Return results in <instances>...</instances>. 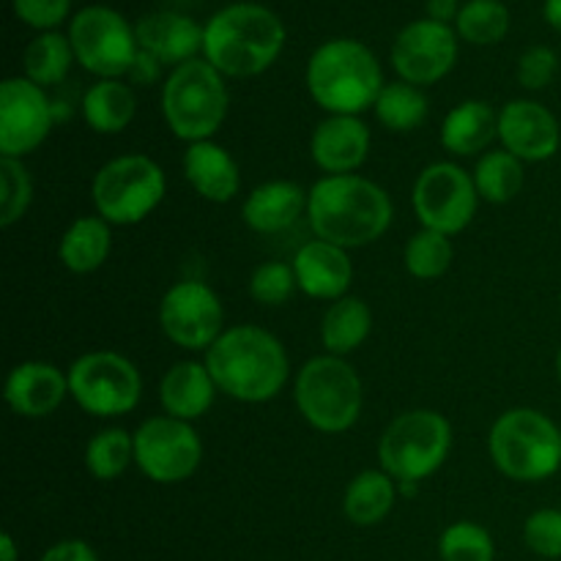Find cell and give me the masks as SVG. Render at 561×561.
<instances>
[{
  "label": "cell",
  "instance_id": "6da1fadb",
  "mask_svg": "<svg viewBox=\"0 0 561 561\" xmlns=\"http://www.w3.org/2000/svg\"><path fill=\"white\" fill-rule=\"evenodd\" d=\"M307 219L321 241L356 250L381 239L392 225V201L362 175H327L307 195Z\"/></svg>",
  "mask_w": 561,
  "mask_h": 561
},
{
  "label": "cell",
  "instance_id": "7a4b0ae2",
  "mask_svg": "<svg viewBox=\"0 0 561 561\" xmlns=\"http://www.w3.org/2000/svg\"><path fill=\"white\" fill-rule=\"evenodd\" d=\"M206 367L219 392L241 403H266L288 381V354L272 332L261 327H233L206 351Z\"/></svg>",
  "mask_w": 561,
  "mask_h": 561
},
{
  "label": "cell",
  "instance_id": "3957f363",
  "mask_svg": "<svg viewBox=\"0 0 561 561\" xmlns=\"http://www.w3.org/2000/svg\"><path fill=\"white\" fill-rule=\"evenodd\" d=\"M285 47V25L261 3L219 9L203 27L206 60L228 77H255L277 60Z\"/></svg>",
  "mask_w": 561,
  "mask_h": 561
},
{
  "label": "cell",
  "instance_id": "277c9868",
  "mask_svg": "<svg viewBox=\"0 0 561 561\" xmlns=\"http://www.w3.org/2000/svg\"><path fill=\"white\" fill-rule=\"evenodd\" d=\"M383 88L376 55L356 38H332L307 64V91L332 115H359Z\"/></svg>",
  "mask_w": 561,
  "mask_h": 561
},
{
  "label": "cell",
  "instance_id": "5b68a950",
  "mask_svg": "<svg viewBox=\"0 0 561 561\" xmlns=\"http://www.w3.org/2000/svg\"><path fill=\"white\" fill-rule=\"evenodd\" d=\"M491 458L515 482H542L561 469V427L542 411L513 409L491 427Z\"/></svg>",
  "mask_w": 561,
  "mask_h": 561
},
{
  "label": "cell",
  "instance_id": "8992f818",
  "mask_svg": "<svg viewBox=\"0 0 561 561\" xmlns=\"http://www.w3.org/2000/svg\"><path fill=\"white\" fill-rule=\"evenodd\" d=\"M228 88L208 60H186L175 66L162 88V113L175 137L203 142L222 126L228 115Z\"/></svg>",
  "mask_w": 561,
  "mask_h": 561
},
{
  "label": "cell",
  "instance_id": "52a82bcc",
  "mask_svg": "<svg viewBox=\"0 0 561 561\" xmlns=\"http://www.w3.org/2000/svg\"><path fill=\"white\" fill-rule=\"evenodd\" d=\"M296 405L321 433H345L362 414V381L343 356H316L296 376Z\"/></svg>",
  "mask_w": 561,
  "mask_h": 561
},
{
  "label": "cell",
  "instance_id": "ba28073f",
  "mask_svg": "<svg viewBox=\"0 0 561 561\" xmlns=\"http://www.w3.org/2000/svg\"><path fill=\"white\" fill-rule=\"evenodd\" d=\"M453 447V425L438 411H405L389 422L378 444L381 469L394 482H420L442 469Z\"/></svg>",
  "mask_w": 561,
  "mask_h": 561
},
{
  "label": "cell",
  "instance_id": "9c48e42d",
  "mask_svg": "<svg viewBox=\"0 0 561 561\" xmlns=\"http://www.w3.org/2000/svg\"><path fill=\"white\" fill-rule=\"evenodd\" d=\"M168 181L162 168L142 153H124L102 164L93 179V206L110 225H137L162 203Z\"/></svg>",
  "mask_w": 561,
  "mask_h": 561
},
{
  "label": "cell",
  "instance_id": "30bf717a",
  "mask_svg": "<svg viewBox=\"0 0 561 561\" xmlns=\"http://www.w3.org/2000/svg\"><path fill=\"white\" fill-rule=\"evenodd\" d=\"M69 394L85 414L110 420L137 409L142 378L126 356L115 351H91L69 367Z\"/></svg>",
  "mask_w": 561,
  "mask_h": 561
},
{
  "label": "cell",
  "instance_id": "8fae6325",
  "mask_svg": "<svg viewBox=\"0 0 561 561\" xmlns=\"http://www.w3.org/2000/svg\"><path fill=\"white\" fill-rule=\"evenodd\" d=\"M69 42L77 64L102 80H118L121 75H129L131 64L140 53V44H137L129 22L107 5L82 9L71 20Z\"/></svg>",
  "mask_w": 561,
  "mask_h": 561
},
{
  "label": "cell",
  "instance_id": "7c38bea8",
  "mask_svg": "<svg viewBox=\"0 0 561 561\" xmlns=\"http://www.w3.org/2000/svg\"><path fill=\"white\" fill-rule=\"evenodd\" d=\"M203 458L195 427L173 416H153L135 431V463L148 480L175 485L190 480Z\"/></svg>",
  "mask_w": 561,
  "mask_h": 561
},
{
  "label": "cell",
  "instance_id": "4fadbf2b",
  "mask_svg": "<svg viewBox=\"0 0 561 561\" xmlns=\"http://www.w3.org/2000/svg\"><path fill=\"white\" fill-rule=\"evenodd\" d=\"M480 192L474 175L453 162H436L420 173L414 184V211L427 230L455 236L469 228L477 214Z\"/></svg>",
  "mask_w": 561,
  "mask_h": 561
},
{
  "label": "cell",
  "instance_id": "5bb4252c",
  "mask_svg": "<svg viewBox=\"0 0 561 561\" xmlns=\"http://www.w3.org/2000/svg\"><path fill=\"white\" fill-rule=\"evenodd\" d=\"M222 301L197 279L175 283L159 305V323L170 343L186 351H208L222 334Z\"/></svg>",
  "mask_w": 561,
  "mask_h": 561
},
{
  "label": "cell",
  "instance_id": "9a60e30c",
  "mask_svg": "<svg viewBox=\"0 0 561 561\" xmlns=\"http://www.w3.org/2000/svg\"><path fill=\"white\" fill-rule=\"evenodd\" d=\"M55 124L53 102L27 77H9L0 85V153L22 159L33 153Z\"/></svg>",
  "mask_w": 561,
  "mask_h": 561
},
{
  "label": "cell",
  "instance_id": "2e32d148",
  "mask_svg": "<svg viewBox=\"0 0 561 561\" xmlns=\"http://www.w3.org/2000/svg\"><path fill=\"white\" fill-rule=\"evenodd\" d=\"M458 58V33L436 20H416L398 33L392 44V66L400 80L431 85L449 75Z\"/></svg>",
  "mask_w": 561,
  "mask_h": 561
},
{
  "label": "cell",
  "instance_id": "e0dca14e",
  "mask_svg": "<svg viewBox=\"0 0 561 561\" xmlns=\"http://www.w3.org/2000/svg\"><path fill=\"white\" fill-rule=\"evenodd\" d=\"M499 137L504 151L520 162H546L561 146V129L557 115L540 102L515 99L499 115Z\"/></svg>",
  "mask_w": 561,
  "mask_h": 561
},
{
  "label": "cell",
  "instance_id": "ac0fdd59",
  "mask_svg": "<svg viewBox=\"0 0 561 561\" xmlns=\"http://www.w3.org/2000/svg\"><path fill=\"white\" fill-rule=\"evenodd\" d=\"M69 392V376L49 362H22L5 378V403L25 420L55 414Z\"/></svg>",
  "mask_w": 561,
  "mask_h": 561
},
{
  "label": "cell",
  "instance_id": "d6986e66",
  "mask_svg": "<svg viewBox=\"0 0 561 561\" xmlns=\"http://www.w3.org/2000/svg\"><path fill=\"white\" fill-rule=\"evenodd\" d=\"M312 159L329 175H351L370 151V129L359 115H329L316 126L310 140Z\"/></svg>",
  "mask_w": 561,
  "mask_h": 561
},
{
  "label": "cell",
  "instance_id": "ffe728a7",
  "mask_svg": "<svg viewBox=\"0 0 561 561\" xmlns=\"http://www.w3.org/2000/svg\"><path fill=\"white\" fill-rule=\"evenodd\" d=\"M296 283L312 299H343L354 279V266L343 247L329 241H307L294 257Z\"/></svg>",
  "mask_w": 561,
  "mask_h": 561
},
{
  "label": "cell",
  "instance_id": "44dd1931",
  "mask_svg": "<svg viewBox=\"0 0 561 561\" xmlns=\"http://www.w3.org/2000/svg\"><path fill=\"white\" fill-rule=\"evenodd\" d=\"M135 36L140 49L151 53L159 64L181 66L203 49V27L192 16L175 11L146 14L135 25Z\"/></svg>",
  "mask_w": 561,
  "mask_h": 561
},
{
  "label": "cell",
  "instance_id": "7402d4cb",
  "mask_svg": "<svg viewBox=\"0 0 561 561\" xmlns=\"http://www.w3.org/2000/svg\"><path fill=\"white\" fill-rule=\"evenodd\" d=\"M184 175L192 184V190L211 203H230L239 195V164L222 146L211 140L192 142L186 148Z\"/></svg>",
  "mask_w": 561,
  "mask_h": 561
},
{
  "label": "cell",
  "instance_id": "603a6c76",
  "mask_svg": "<svg viewBox=\"0 0 561 561\" xmlns=\"http://www.w3.org/2000/svg\"><path fill=\"white\" fill-rule=\"evenodd\" d=\"M214 394H217V383L201 362H179L164 373L162 383H159L162 409L173 420H201L211 409Z\"/></svg>",
  "mask_w": 561,
  "mask_h": 561
},
{
  "label": "cell",
  "instance_id": "cb8c5ba5",
  "mask_svg": "<svg viewBox=\"0 0 561 561\" xmlns=\"http://www.w3.org/2000/svg\"><path fill=\"white\" fill-rule=\"evenodd\" d=\"M307 192L294 181H268L244 201L241 217L255 233H279L305 214Z\"/></svg>",
  "mask_w": 561,
  "mask_h": 561
},
{
  "label": "cell",
  "instance_id": "d4e9b609",
  "mask_svg": "<svg viewBox=\"0 0 561 561\" xmlns=\"http://www.w3.org/2000/svg\"><path fill=\"white\" fill-rule=\"evenodd\" d=\"M499 135V118L488 102L458 104L447 113L442 124V142L455 157H474L482 148L491 146L493 137Z\"/></svg>",
  "mask_w": 561,
  "mask_h": 561
},
{
  "label": "cell",
  "instance_id": "484cf974",
  "mask_svg": "<svg viewBox=\"0 0 561 561\" xmlns=\"http://www.w3.org/2000/svg\"><path fill=\"white\" fill-rule=\"evenodd\" d=\"M137 110L135 91L121 80H99L82 96V118L96 135H118Z\"/></svg>",
  "mask_w": 561,
  "mask_h": 561
},
{
  "label": "cell",
  "instance_id": "4316f807",
  "mask_svg": "<svg viewBox=\"0 0 561 561\" xmlns=\"http://www.w3.org/2000/svg\"><path fill=\"white\" fill-rule=\"evenodd\" d=\"M110 247H113L110 222H104L102 217H80L60 239L58 257L69 272L91 274L107 261Z\"/></svg>",
  "mask_w": 561,
  "mask_h": 561
},
{
  "label": "cell",
  "instance_id": "83f0119b",
  "mask_svg": "<svg viewBox=\"0 0 561 561\" xmlns=\"http://www.w3.org/2000/svg\"><path fill=\"white\" fill-rule=\"evenodd\" d=\"M394 499V480L387 471H362L345 488L343 513L354 526H376L392 513Z\"/></svg>",
  "mask_w": 561,
  "mask_h": 561
},
{
  "label": "cell",
  "instance_id": "f1b7e54d",
  "mask_svg": "<svg viewBox=\"0 0 561 561\" xmlns=\"http://www.w3.org/2000/svg\"><path fill=\"white\" fill-rule=\"evenodd\" d=\"M373 329V312L356 296H343L327 310L321 323V343L332 356H345L359 348Z\"/></svg>",
  "mask_w": 561,
  "mask_h": 561
},
{
  "label": "cell",
  "instance_id": "f546056e",
  "mask_svg": "<svg viewBox=\"0 0 561 561\" xmlns=\"http://www.w3.org/2000/svg\"><path fill=\"white\" fill-rule=\"evenodd\" d=\"M373 107H376L378 121H381L389 131H400V135L420 129L427 118L425 93L403 80L383 85Z\"/></svg>",
  "mask_w": 561,
  "mask_h": 561
},
{
  "label": "cell",
  "instance_id": "4dcf8cb0",
  "mask_svg": "<svg viewBox=\"0 0 561 561\" xmlns=\"http://www.w3.org/2000/svg\"><path fill=\"white\" fill-rule=\"evenodd\" d=\"M71 60H75V49H71V42L60 33L47 31L38 33L25 49V75L27 80L36 82V85H58L71 69Z\"/></svg>",
  "mask_w": 561,
  "mask_h": 561
},
{
  "label": "cell",
  "instance_id": "1f68e13d",
  "mask_svg": "<svg viewBox=\"0 0 561 561\" xmlns=\"http://www.w3.org/2000/svg\"><path fill=\"white\" fill-rule=\"evenodd\" d=\"M524 162L510 151H488L477 162L474 184L482 201L488 203H510L524 190Z\"/></svg>",
  "mask_w": 561,
  "mask_h": 561
},
{
  "label": "cell",
  "instance_id": "d6a6232c",
  "mask_svg": "<svg viewBox=\"0 0 561 561\" xmlns=\"http://www.w3.org/2000/svg\"><path fill=\"white\" fill-rule=\"evenodd\" d=\"M135 460V436L124 427H107L99 431L85 447V466L96 480H118L129 463Z\"/></svg>",
  "mask_w": 561,
  "mask_h": 561
},
{
  "label": "cell",
  "instance_id": "836d02e7",
  "mask_svg": "<svg viewBox=\"0 0 561 561\" xmlns=\"http://www.w3.org/2000/svg\"><path fill=\"white\" fill-rule=\"evenodd\" d=\"M510 11L502 0H469L460 5L455 33L469 44H496L507 36Z\"/></svg>",
  "mask_w": 561,
  "mask_h": 561
},
{
  "label": "cell",
  "instance_id": "e575fe53",
  "mask_svg": "<svg viewBox=\"0 0 561 561\" xmlns=\"http://www.w3.org/2000/svg\"><path fill=\"white\" fill-rule=\"evenodd\" d=\"M453 241L436 230H420L405 244V268L416 279H438L453 263Z\"/></svg>",
  "mask_w": 561,
  "mask_h": 561
},
{
  "label": "cell",
  "instance_id": "d590c367",
  "mask_svg": "<svg viewBox=\"0 0 561 561\" xmlns=\"http://www.w3.org/2000/svg\"><path fill=\"white\" fill-rule=\"evenodd\" d=\"M33 201V181L20 159L0 157V225L11 228L25 217Z\"/></svg>",
  "mask_w": 561,
  "mask_h": 561
},
{
  "label": "cell",
  "instance_id": "8d00e7d4",
  "mask_svg": "<svg viewBox=\"0 0 561 561\" xmlns=\"http://www.w3.org/2000/svg\"><path fill=\"white\" fill-rule=\"evenodd\" d=\"M438 553H442V561H493L496 548L488 529L471 520H460L444 529Z\"/></svg>",
  "mask_w": 561,
  "mask_h": 561
},
{
  "label": "cell",
  "instance_id": "74e56055",
  "mask_svg": "<svg viewBox=\"0 0 561 561\" xmlns=\"http://www.w3.org/2000/svg\"><path fill=\"white\" fill-rule=\"evenodd\" d=\"M299 288L296 283V272L288 263H263V266L255 268L250 279V296L257 301V305L266 307H279L294 296V290Z\"/></svg>",
  "mask_w": 561,
  "mask_h": 561
},
{
  "label": "cell",
  "instance_id": "f35d334b",
  "mask_svg": "<svg viewBox=\"0 0 561 561\" xmlns=\"http://www.w3.org/2000/svg\"><path fill=\"white\" fill-rule=\"evenodd\" d=\"M524 540L529 551L542 559H561V510H537L524 526Z\"/></svg>",
  "mask_w": 561,
  "mask_h": 561
},
{
  "label": "cell",
  "instance_id": "ab89813d",
  "mask_svg": "<svg viewBox=\"0 0 561 561\" xmlns=\"http://www.w3.org/2000/svg\"><path fill=\"white\" fill-rule=\"evenodd\" d=\"M559 58L551 47H529L518 60V82L526 91H542L553 82Z\"/></svg>",
  "mask_w": 561,
  "mask_h": 561
},
{
  "label": "cell",
  "instance_id": "60d3db41",
  "mask_svg": "<svg viewBox=\"0 0 561 561\" xmlns=\"http://www.w3.org/2000/svg\"><path fill=\"white\" fill-rule=\"evenodd\" d=\"M71 9V0H14V14L25 25L38 27L47 33L49 27H58Z\"/></svg>",
  "mask_w": 561,
  "mask_h": 561
},
{
  "label": "cell",
  "instance_id": "b9f144b4",
  "mask_svg": "<svg viewBox=\"0 0 561 561\" xmlns=\"http://www.w3.org/2000/svg\"><path fill=\"white\" fill-rule=\"evenodd\" d=\"M42 561H99V557L88 542L64 540V542H55V546L44 553Z\"/></svg>",
  "mask_w": 561,
  "mask_h": 561
},
{
  "label": "cell",
  "instance_id": "7bdbcfd3",
  "mask_svg": "<svg viewBox=\"0 0 561 561\" xmlns=\"http://www.w3.org/2000/svg\"><path fill=\"white\" fill-rule=\"evenodd\" d=\"M159 60L153 58L151 53H146V49H140V53H137V58H135V64H131V69H129V77L135 82H140V85H148V82H153L159 77Z\"/></svg>",
  "mask_w": 561,
  "mask_h": 561
},
{
  "label": "cell",
  "instance_id": "ee69618b",
  "mask_svg": "<svg viewBox=\"0 0 561 561\" xmlns=\"http://www.w3.org/2000/svg\"><path fill=\"white\" fill-rule=\"evenodd\" d=\"M458 0H427V20L447 25L449 20H458Z\"/></svg>",
  "mask_w": 561,
  "mask_h": 561
},
{
  "label": "cell",
  "instance_id": "f6af8a7d",
  "mask_svg": "<svg viewBox=\"0 0 561 561\" xmlns=\"http://www.w3.org/2000/svg\"><path fill=\"white\" fill-rule=\"evenodd\" d=\"M546 20L561 33V0H546Z\"/></svg>",
  "mask_w": 561,
  "mask_h": 561
},
{
  "label": "cell",
  "instance_id": "bcb514c9",
  "mask_svg": "<svg viewBox=\"0 0 561 561\" xmlns=\"http://www.w3.org/2000/svg\"><path fill=\"white\" fill-rule=\"evenodd\" d=\"M0 561H16V546L11 535H0Z\"/></svg>",
  "mask_w": 561,
  "mask_h": 561
},
{
  "label": "cell",
  "instance_id": "7dc6e473",
  "mask_svg": "<svg viewBox=\"0 0 561 561\" xmlns=\"http://www.w3.org/2000/svg\"><path fill=\"white\" fill-rule=\"evenodd\" d=\"M557 373H559V378H561V348H559V356H557Z\"/></svg>",
  "mask_w": 561,
  "mask_h": 561
}]
</instances>
